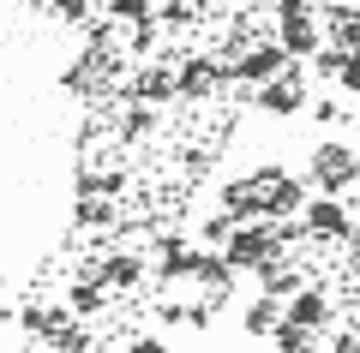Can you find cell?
<instances>
[{
	"label": "cell",
	"instance_id": "obj_5",
	"mask_svg": "<svg viewBox=\"0 0 360 353\" xmlns=\"http://www.w3.org/2000/svg\"><path fill=\"white\" fill-rule=\"evenodd\" d=\"M258 108L264 114H300L307 108V72L288 60V72H276L270 84H258Z\"/></svg>",
	"mask_w": 360,
	"mask_h": 353
},
{
	"label": "cell",
	"instance_id": "obj_9",
	"mask_svg": "<svg viewBox=\"0 0 360 353\" xmlns=\"http://www.w3.org/2000/svg\"><path fill=\"white\" fill-rule=\"evenodd\" d=\"M276 42H283L288 60H312V54L324 48V36H319L312 18H276Z\"/></svg>",
	"mask_w": 360,
	"mask_h": 353
},
{
	"label": "cell",
	"instance_id": "obj_26",
	"mask_svg": "<svg viewBox=\"0 0 360 353\" xmlns=\"http://www.w3.org/2000/svg\"><path fill=\"white\" fill-rule=\"evenodd\" d=\"M132 353H168V347H162V341H139V347H132Z\"/></svg>",
	"mask_w": 360,
	"mask_h": 353
},
{
	"label": "cell",
	"instance_id": "obj_21",
	"mask_svg": "<svg viewBox=\"0 0 360 353\" xmlns=\"http://www.w3.org/2000/svg\"><path fill=\"white\" fill-rule=\"evenodd\" d=\"M78 222H84V227H90V222L108 227V222H115V210H108V204H90V198H84V204H78Z\"/></svg>",
	"mask_w": 360,
	"mask_h": 353
},
{
	"label": "cell",
	"instance_id": "obj_22",
	"mask_svg": "<svg viewBox=\"0 0 360 353\" xmlns=\"http://www.w3.org/2000/svg\"><path fill=\"white\" fill-rule=\"evenodd\" d=\"M229 234H234L229 215H210V222H205V240H210V246H229Z\"/></svg>",
	"mask_w": 360,
	"mask_h": 353
},
{
	"label": "cell",
	"instance_id": "obj_6",
	"mask_svg": "<svg viewBox=\"0 0 360 353\" xmlns=\"http://www.w3.org/2000/svg\"><path fill=\"white\" fill-rule=\"evenodd\" d=\"M276 72H288L283 42H252V48L234 54V78H240V84H270Z\"/></svg>",
	"mask_w": 360,
	"mask_h": 353
},
{
	"label": "cell",
	"instance_id": "obj_1",
	"mask_svg": "<svg viewBox=\"0 0 360 353\" xmlns=\"http://www.w3.org/2000/svg\"><path fill=\"white\" fill-rule=\"evenodd\" d=\"M307 180L324 192V198H342L348 186H360V156H354V144H319L312 150V162H307Z\"/></svg>",
	"mask_w": 360,
	"mask_h": 353
},
{
	"label": "cell",
	"instance_id": "obj_20",
	"mask_svg": "<svg viewBox=\"0 0 360 353\" xmlns=\"http://www.w3.org/2000/svg\"><path fill=\"white\" fill-rule=\"evenodd\" d=\"M103 305V281H78L72 288V312H96Z\"/></svg>",
	"mask_w": 360,
	"mask_h": 353
},
{
	"label": "cell",
	"instance_id": "obj_15",
	"mask_svg": "<svg viewBox=\"0 0 360 353\" xmlns=\"http://www.w3.org/2000/svg\"><path fill=\"white\" fill-rule=\"evenodd\" d=\"M139 276H144V264H139V258H127V252L103 264V288H132Z\"/></svg>",
	"mask_w": 360,
	"mask_h": 353
},
{
	"label": "cell",
	"instance_id": "obj_18",
	"mask_svg": "<svg viewBox=\"0 0 360 353\" xmlns=\"http://www.w3.org/2000/svg\"><path fill=\"white\" fill-rule=\"evenodd\" d=\"M270 341H276V353H312V335H307V329H295V324H276V335H270Z\"/></svg>",
	"mask_w": 360,
	"mask_h": 353
},
{
	"label": "cell",
	"instance_id": "obj_10",
	"mask_svg": "<svg viewBox=\"0 0 360 353\" xmlns=\"http://www.w3.org/2000/svg\"><path fill=\"white\" fill-rule=\"evenodd\" d=\"M217 78H222V66L198 54V60H180V72H174V90H180V96H210V90H217Z\"/></svg>",
	"mask_w": 360,
	"mask_h": 353
},
{
	"label": "cell",
	"instance_id": "obj_24",
	"mask_svg": "<svg viewBox=\"0 0 360 353\" xmlns=\"http://www.w3.org/2000/svg\"><path fill=\"white\" fill-rule=\"evenodd\" d=\"M276 18H312L307 0H276Z\"/></svg>",
	"mask_w": 360,
	"mask_h": 353
},
{
	"label": "cell",
	"instance_id": "obj_16",
	"mask_svg": "<svg viewBox=\"0 0 360 353\" xmlns=\"http://www.w3.org/2000/svg\"><path fill=\"white\" fill-rule=\"evenodd\" d=\"M162 276H193V252H186V240H162Z\"/></svg>",
	"mask_w": 360,
	"mask_h": 353
},
{
	"label": "cell",
	"instance_id": "obj_4",
	"mask_svg": "<svg viewBox=\"0 0 360 353\" xmlns=\"http://www.w3.org/2000/svg\"><path fill=\"white\" fill-rule=\"evenodd\" d=\"M300 227H307L312 240H348V234H354V215H348L342 198H312L307 210H300Z\"/></svg>",
	"mask_w": 360,
	"mask_h": 353
},
{
	"label": "cell",
	"instance_id": "obj_19",
	"mask_svg": "<svg viewBox=\"0 0 360 353\" xmlns=\"http://www.w3.org/2000/svg\"><path fill=\"white\" fill-rule=\"evenodd\" d=\"M336 90L360 96V54H342V66H336Z\"/></svg>",
	"mask_w": 360,
	"mask_h": 353
},
{
	"label": "cell",
	"instance_id": "obj_14",
	"mask_svg": "<svg viewBox=\"0 0 360 353\" xmlns=\"http://www.w3.org/2000/svg\"><path fill=\"white\" fill-rule=\"evenodd\" d=\"M144 96V108H150V102H168V96H180L174 90V72H168V66H150V72H139V84H132Z\"/></svg>",
	"mask_w": 360,
	"mask_h": 353
},
{
	"label": "cell",
	"instance_id": "obj_2",
	"mask_svg": "<svg viewBox=\"0 0 360 353\" xmlns=\"http://www.w3.org/2000/svg\"><path fill=\"white\" fill-rule=\"evenodd\" d=\"M283 252L276 246V222H234V234H229V246H222V258H229V269L234 276H246V269H258V264H270V258Z\"/></svg>",
	"mask_w": 360,
	"mask_h": 353
},
{
	"label": "cell",
	"instance_id": "obj_7",
	"mask_svg": "<svg viewBox=\"0 0 360 353\" xmlns=\"http://www.w3.org/2000/svg\"><path fill=\"white\" fill-rule=\"evenodd\" d=\"M283 324H295V329H307V335H319V329L330 324V293H324V288H300L295 300L283 305Z\"/></svg>",
	"mask_w": 360,
	"mask_h": 353
},
{
	"label": "cell",
	"instance_id": "obj_3",
	"mask_svg": "<svg viewBox=\"0 0 360 353\" xmlns=\"http://www.w3.org/2000/svg\"><path fill=\"white\" fill-rule=\"evenodd\" d=\"M258 192H264V215H300L307 210V180L283 174V168H258Z\"/></svg>",
	"mask_w": 360,
	"mask_h": 353
},
{
	"label": "cell",
	"instance_id": "obj_8",
	"mask_svg": "<svg viewBox=\"0 0 360 353\" xmlns=\"http://www.w3.org/2000/svg\"><path fill=\"white\" fill-rule=\"evenodd\" d=\"M222 215L229 222H264V192H258V180H229L222 186Z\"/></svg>",
	"mask_w": 360,
	"mask_h": 353
},
{
	"label": "cell",
	"instance_id": "obj_13",
	"mask_svg": "<svg viewBox=\"0 0 360 353\" xmlns=\"http://www.w3.org/2000/svg\"><path fill=\"white\" fill-rule=\"evenodd\" d=\"M330 48L360 54V6H354V13H348V6H336V13H330Z\"/></svg>",
	"mask_w": 360,
	"mask_h": 353
},
{
	"label": "cell",
	"instance_id": "obj_28",
	"mask_svg": "<svg viewBox=\"0 0 360 353\" xmlns=\"http://www.w3.org/2000/svg\"><path fill=\"white\" fill-rule=\"evenodd\" d=\"M354 353H360V347H354Z\"/></svg>",
	"mask_w": 360,
	"mask_h": 353
},
{
	"label": "cell",
	"instance_id": "obj_27",
	"mask_svg": "<svg viewBox=\"0 0 360 353\" xmlns=\"http://www.w3.org/2000/svg\"><path fill=\"white\" fill-rule=\"evenodd\" d=\"M354 156H360V144H354Z\"/></svg>",
	"mask_w": 360,
	"mask_h": 353
},
{
	"label": "cell",
	"instance_id": "obj_11",
	"mask_svg": "<svg viewBox=\"0 0 360 353\" xmlns=\"http://www.w3.org/2000/svg\"><path fill=\"white\" fill-rule=\"evenodd\" d=\"M258 288H264L270 300H283V293L295 300V293H300V269L283 264V258H270V264H258Z\"/></svg>",
	"mask_w": 360,
	"mask_h": 353
},
{
	"label": "cell",
	"instance_id": "obj_25",
	"mask_svg": "<svg viewBox=\"0 0 360 353\" xmlns=\"http://www.w3.org/2000/svg\"><path fill=\"white\" fill-rule=\"evenodd\" d=\"M54 13H60V18H84L90 0H54Z\"/></svg>",
	"mask_w": 360,
	"mask_h": 353
},
{
	"label": "cell",
	"instance_id": "obj_17",
	"mask_svg": "<svg viewBox=\"0 0 360 353\" xmlns=\"http://www.w3.org/2000/svg\"><path fill=\"white\" fill-rule=\"evenodd\" d=\"M108 13L120 25H144V18H156V0H108Z\"/></svg>",
	"mask_w": 360,
	"mask_h": 353
},
{
	"label": "cell",
	"instance_id": "obj_12",
	"mask_svg": "<svg viewBox=\"0 0 360 353\" xmlns=\"http://www.w3.org/2000/svg\"><path fill=\"white\" fill-rule=\"evenodd\" d=\"M276 324H283V300H270V293H258V300L246 305V317H240L246 335H276Z\"/></svg>",
	"mask_w": 360,
	"mask_h": 353
},
{
	"label": "cell",
	"instance_id": "obj_23",
	"mask_svg": "<svg viewBox=\"0 0 360 353\" xmlns=\"http://www.w3.org/2000/svg\"><path fill=\"white\" fill-rule=\"evenodd\" d=\"M150 126H156V114H150V108H132V114H127V138H144Z\"/></svg>",
	"mask_w": 360,
	"mask_h": 353
}]
</instances>
